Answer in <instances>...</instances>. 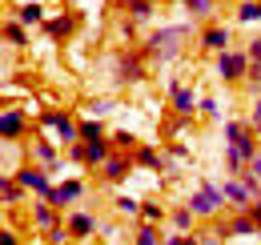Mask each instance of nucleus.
<instances>
[{"mask_svg": "<svg viewBox=\"0 0 261 245\" xmlns=\"http://www.w3.org/2000/svg\"><path fill=\"white\" fill-rule=\"evenodd\" d=\"M0 245H20V237H16L12 229H4V233H0Z\"/></svg>", "mask_w": 261, "mask_h": 245, "instance_id": "obj_40", "label": "nucleus"}, {"mask_svg": "<svg viewBox=\"0 0 261 245\" xmlns=\"http://www.w3.org/2000/svg\"><path fill=\"white\" fill-rule=\"evenodd\" d=\"M65 225L72 229V237H76V241H85V237H93V233H97V217L85 213V209H72V213H65Z\"/></svg>", "mask_w": 261, "mask_h": 245, "instance_id": "obj_13", "label": "nucleus"}, {"mask_svg": "<svg viewBox=\"0 0 261 245\" xmlns=\"http://www.w3.org/2000/svg\"><path fill=\"white\" fill-rule=\"evenodd\" d=\"M24 193H29V189L16 181V177H0V201H4V209H8V205H20Z\"/></svg>", "mask_w": 261, "mask_h": 245, "instance_id": "obj_19", "label": "nucleus"}, {"mask_svg": "<svg viewBox=\"0 0 261 245\" xmlns=\"http://www.w3.org/2000/svg\"><path fill=\"white\" fill-rule=\"evenodd\" d=\"M249 217H253V221H257V225H261V197H257V201H253V205H249Z\"/></svg>", "mask_w": 261, "mask_h": 245, "instance_id": "obj_41", "label": "nucleus"}, {"mask_svg": "<svg viewBox=\"0 0 261 245\" xmlns=\"http://www.w3.org/2000/svg\"><path fill=\"white\" fill-rule=\"evenodd\" d=\"M185 8H189V16L193 20H209L213 12H217V0H181Z\"/></svg>", "mask_w": 261, "mask_h": 245, "instance_id": "obj_26", "label": "nucleus"}, {"mask_svg": "<svg viewBox=\"0 0 261 245\" xmlns=\"http://www.w3.org/2000/svg\"><path fill=\"white\" fill-rule=\"evenodd\" d=\"M197 113H201L205 121H213V117H221V105H217V96H201V101H197Z\"/></svg>", "mask_w": 261, "mask_h": 245, "instance_id": "obj_31", "label": "nucleus"}, {"mask_svg": "<svg viewBox=\"0 0 261 245\" xmlns=\"http://www.w3.org/2000/svg\"><path fill=\"white\" fill-rule=\"evenodd\" d=\"M68 161L85 165V141H72V145H68Z\"/></svg>", "mask_w": 261, "mask_h": 245, "instance_id": "obj_34", "label": "nucleus"}, {"mask_svg": "<svg viewBox=\"0 0 261 245\" xmlns=\"http://www.w3.org/2000/svg\"><path fill=\"white\" fill-rule=\"evenodd\" d=\"M4 44H12V48H24V44H29V32H24L20 20H8V24H4Z\"/></svg>", "mask_w": 261, "mask_h": 245, "instance_id": "obj_24", "label": "nucleus"}, {"mask_svg": "<svg viewBox=\"0 0 261 245\" xmlns=\"http://www.w3.org/2000/svg\"><path fill=\"white\" fill-rule=\"evenodd\" d=\"M61 221H65V217H61V209H57V205H48V201L40 197V205L33 209V225L40 229V233H48V229H57Z\"/></svg>", "mask_w": 261, "mask_h": 245, "instance_id": "obj_17", "label": "nucleus"}, {"mask_svg": "<svg viewBox=\"0 0 261 245\" xmlns=\"http://www.w3.org/2000/svg\"><path fill=\"white\" fill-rule=\"evenodd\" d=\"M24 129H29V125H24V113H20V109H4V113H0V137H4V141H20Z\"/></svg>", "mask_w": 261, "mask_h": 245, "instance_id": "obj_14", "label": "nucleus"}, {"mask_svg": "<svg viewBox=\"0 0 261 245\" xmlns=\"http://www.w3.org/2000/svg\"><path fill=\"white\" fill-rule=\"evenodd\" d=\"M201 48H205V53H225L229 48V29L225 24H205V29H201Z\"/></svg>", "mask_w": 261, "mask_h": 245, "instance_id": "obj_15", "label": "nucleus"}, {"mask_svg": "<svg viewBox=\"0 0 261 245\" xmlns=\"http://www.w3.org/2000/svg\"><path fill=\"white\" fill-rule=\"evenodd\" d=\"M81 197H85V181H81V177H68V181H61L48 197H44V201H48V205H57V209H68V205H72V201H81Z\"/></svg>", "mask_w": 261, "mask_h": 245, "instance_id": "obj_9", "label": "nucleus"}, {"mask_svg": "<svg viewBox=\"0 0 261 245\" xmlns=\"http://www.w3.org/2000/svg\"><path fill=\"white\" fill-rule=\"evenodd\" d=\"M125 4H133V0H125Z\"/></svg>", "mask_w": 261, "mask_h": 245, "instance_id": "obj_43", "label": "nucleus"}, {"mask_svg": "<svg viewBox=\"0 0 261 245\" xmlns=\"http://www.w3.org/2000/svg\"><path fill=\"white\" fill-rule=\"evenodd\" d=\"M97 137H105V121H100V117L81 121V141H97Z\"/></svg>", "mask_w": 261, "mask_h": 245, "instance_id": "obj_29", "label": "nucleus"}, {"mask_svg": "<svg viewBox=\"0 0 261 245\" xmlns=\"http://www.w3.org/2000/svg\"><path fill=\"white\" fill-rule=\"evenodd\" d=\"M221 193H225V201H229L233 213H245V209L257 201V193L245 185V177H229V181H221Z\"/></svg>", "mask_w": 261, "mask_h": 245, "instance_id": "obj_7", "label": "nucleus"}, {"mask_svg": "<svg viewBox=\"0 0 261 245\" xmlns=\"http://www.w3.org/2000/svg\"><path fill=\"white\" fill-rule=\"evenodd\" d=\"M185 205H189V209H193V213L201 217V221H213V217L221 213V209H225L229 201H225V193H221V185H213V181H201V185L193 189V197H189Z\"/></svg>", "mask_w": 261, "mask_h": 245, "instance_id": "obj_2", "label": "nucleus"}, {"mask_svg": "<svg viewBox=\"0 0 261 245\" xmlns=\"http://www.w3.org/2000/svg\"><path fill=\"white\" fill-rule=\"evenodd\" d=\"M16 20H20V24H44V20H48V16H44V4H36V0L20 4V8H16Z\"/></svg>", "mask_w": 261, "mask_h": 245, "instance_id": "obj_21", "label": "nucleus"}, {"mask_svg": "<svg viewBox=\"0 0 261 245\" xmlns=\"http://www.w3.org/2000/svg\"><path fill=\"white\" fill-rule=\"evenodd\" d=\"M117 209L129 213V217H141V201H137V197H117Z\"/></svg>", "mask_w": 261, "mask_h": 245, "instance_id": "obj_33", "label": "nucleus"}, {"mask_svg": "<svg viewBox=\"0 0 261 245\" xmlns=\"http://www.w3.org/2000/svg\"><path fill=\"white\" fill-rule=\"evenodd\" d=\"M145 53L141 48H121L117 53V81L121 85H137V81H145Z\"/></svg>", "mask_w": 261, "mask_h": 245, "instance_id": "obj_4", "label": "nucleus"}, {"mask_svg": "<svg viewBox=\"0 0 261 245\" xmlns=\"http://www.w3.org/2000/svg\"><path fill=\"white\" fill-rule=\"evenodd\" d=\"M245 133H257V129L249 125V117H245V121H225V141H229V145H233V141H241Z\"/></svg>", "mask_w": 261, "mask_h": 245, "instance_id": "obj_28", "label": "nucleus"}, {"mask_svg": "<svg viewBox=\"0 0 261 245\" xmlns=\"http://www.w3.org/2000/svg\"><path fill=\"white\" fill-rule=\"evenodd\" d=\"M133 161L137 165H145V169H161L165 165V157L153 149V145H141V149H133Z\"/></svg>", "mask_w": 261, "mask_h": 245, "instance_id": "obj_23", "label": "nucleus"}, {"mask_svg": "<svg viewBox=\"0 0 261 245\" xmlns=\"http://www.w3.org/2000/svg\"><path fill=\"white\" fill-rule=\"evenodd\" d=\"M165 153H169V157H177V161H181V157H189V149H185V145H169Z\"/></svg>", "mask_w": 261, "mask_h": 245, "instance_id": "obj_39", "label": "nucleus"}, {"mask_svg": "<svg viewBox=\"0 0 261 245\" xmlns=\"http://www.w3.org/2000/svg\"><path fill=\"white\" fill-rule=\"evenodd\" d=\"M40 129H57V137L72 145V141H81V121H72V113L65 109H48V113H40Z\"/></svg>", "mask_w": 261, "mask_h": 245, "instance_id": "obj_5", "label": "nucleus"}, {"mask_svg": "<svg viewBox=\"0 0 261 245\" xmlns=\"http://www.w3.org/2000/svg\"><path fill=\"white\" fill-rule=\"evenodd\" d=\"M68 241H76V237H72V229H68L65 221H61L57 229H48V233H44V245H68Z\"/></svg>", "mask_w": 261, "mask_h": 245, "instance_id": "obj_30", "label": "nucleus"}, {"mask_svg": "<svg viewBox=\"0 0 261 245\" xmlns=\"http://www.w3.org/2000/svg\"><path fill=\"white\" fill-rule=\"evenodd\" d=\"M40 29H44V36H53V40H65V36L76 32V12H57V16H48Z\"/></svg>", "mask_w": 261, "mask_h": 245, "instance_id": "obj_12", "label": "nucleus"}, {"mask_svg": "<svg viewBox=\"0 0 261 245\" xmlns=\"http://www.w3.org/2000/svg\"><path fill=\"white\" fill-rule=\"evenodd\" d=\"M12 177L24 185L29 193H36V197H48V193L57 189V185H53V173H48L44 165H20V169H16Z\"/></svg>", "mask_w": 261, "mask_h": 245, "instance_id": "obj_6", "label": "nucleus"}, {"mask_svg": "<svg viewBox=\"0 0 261 245\" xmlns=\"http://www.w3.org/2000/svg\"><path fill=\"white\" fill-rule=\"evenodd\" d=\"M133 165H137V161H133V153H125V149H113V157L100 165V177H105L109 185H121L125 177H129Z\"/></svg>", "mask_w": 261, "mask_h": 245, "instance_id": "obj_8", "label": "nucleus"}, {"mask_svg": "<svg viewBox=\"0 0 261 245\" xmlns=\"http://www.w3.org/2000/svg\"><path fill=\"white\" fill-rule=\"evenodd\" d=\"M89 109H93V113H97V117H105V113H113V101H105V96H97V101H93V105H89Z\"/></svg>", "mask_w": 261, "mask_h": 245, "instance_id": "obj_36", "label": "nucleus"}, {"mask_svg": "<svg viewBox=\"0 0 261 245\" xmlns=\"http://www.w3.org/2000/svg\"><path fill=\"white\" fill-rule=\"evenodd\" d=\"M197 245H225V237H217V233H197Z\"/></svg>", "mask_w": 261, "mask_h": 245, "instance_id": "obj_37", "label": "nucleus"}, {"mask_svg": "<svg viewBox=\"0 0 261 245\" xmlns=\"http://www.w3.org/2000/svg\"><path fill=\"white\" fill-rule=\"evenodd\" d=\"M29 157H33V165H44L48 173H61V153H57L53 141H33V145H29Z\"/></svg>", "mask_w": 261, "mask_h": 245, "instance_id": "obj_11", "label": "nucleus"}, {"mask_svg": "<svg viewBox=\"0 0 261 245\" xmlns=\"http://www.w3.org/2000/svg\"><path fill=\"white\" fill-rule=\"evenodd\" d=\"M165 89H169V101H173L177 117H193V113H197V96H193V89H185L181 81H169Z\"/></svg>", "mask_w": 261, "mask_h": 245, "instance_id": "obj_10", "label": "nucleus"}, {"mask_svg": "<svg viewBox=\"0 0 261 245\" xmlns=\"http://www.w3.org/2000/svg\"><path fill=\"white\" fill-rule=\"evenodd\" d=\"M113 157V137H97V141H85V165L100 169L105 161Z\"/></svg>", "mask_w": 261, "mask_h": 245, "instance_id": "obj_16", "label": "nucleus"}, {"mask_svg": "<svg viewBox=\"0 0 261 245\" xmlns=\"http://www.w3.org/2000/svg\"><path fill=\"white\" fill-rule=\"evenodd\" d=\"M133 245H165V237H161V229H157V225H149V221H137Z\"/></svg>", "mask_w": 261, "mask_h": 245, "instance_id": "obj_20", "label": "nucleus"}, {"mask_svg": "<svg viewBox=\"0 0 261 245\" xmlns=\"http://www.w3.org/2000/svg\"><path fill=\"white\" fill-rule=\"evenodd\" d=\"M153 12H157L153 0H133V4H129V20H133V24H149Z\"/></svg>", "mask_w": 261, "mask_h": 245, "instance_id": "obj_22", "label": "nucleus"}, {"mask_svg": "<svg viewBox=\"0 0 261 245\" xmlns=\"http://www.w3.org/2000/svg\"><path fill=\"white\" fill-rule=\"evenodd\" d=\"M197 221H201V217H197L189 205H177V209H169V229H173V233H193Z\"/></svg>", "mask_w": 261, "mask_h": 245, "instance_id": "obj_18", "label": "nucleus"}, {"mask_svg": "<svg viewBox=\"0 0 261 245\" xmlns=\"http://www.w3.org/2000/svg\"><path fill=\"white\" fill-rule=\"evenodd\" d=\"M68 245H81V241H68Z\"/></svg>", "mask_w": 261, "mask_h": 245, "instance_id": "obj_42", "label": "nucleus"}, {"mask_svg": "<svg viewBox=\"0 0 261 245\" xmlns=\"http://www.w3.org/2000/svg\"><path fill=\"white\" fill-rule=\"evenodd\" d=\"M249 53H241V48H225V53H217V77L225 81V85H245V72H249Z\"/></svg>", "mask_w": 261, "mask_h": 245, "instance_id": "obj_3", "label": "nucleus"}, {"mask_svg": "<svg viewBox=\"0 0 261 245\" xmlns=\"http://www.w3.org/2000/svg\"><path fill=\"white\" fill-rule=\"evenodd\" d=\"M261 20V0H241L237 4V24H257Z\"/></svg>", "mask_w": 261, "mask_h": 245, "instance_id": "obj_25", "label": "nucleus"}, {"mask_svg": "<svg viewBox=\"0 0 261 245\" xmlns=\"http://www.w3.org/2000/svg\"><path fill=\"white\" fill-rule=\"evenodd\" d=\"M113 145H117V149H125V153H133V149H137V137L121 129V133H113Z\"/></svg>", "mask_w": 261, "mask_h": 245, "instance_id": "obj_32", "label": "nucleus"}, {"mask_svg": "<svg viewBox=\"0 0 261 245\" xmlns=\"http://www.w3.org/2000/svg\"><path fill=\"white\" fill-rule=\"evenodd\" d=\"M189 32H193V24H165V29H157V32L145 36L141 53H145L149 61H157V64H169V61L181 57V40H185Z\"/></svg>", "mask_w": 261, "mask_h": 245, "instance_id": "obj_1", "label": "nucleus"}, {"mask_svg": "<svg viewBox=\"0 0 261 245\" xmlns=\"http://www.w3.org/2000/svg\"><path fill=\"white\" fill-rule=\"evenodd\" d=\"M141 221L161 225V221H169V209H165V205H157V201H141Z\"/></svg>", "mask_w": 261, "mask_h": 245, "instance_id": "obj_27", "label": "nucleus"}, {"mask_svg": "<svg viewBox=\"0 0 261 245\" xmlns=\"http://www.w3.org/2000/svg\"><path fill=\"white\" fill-rule=\"evenodd\" d=\"M249 125L261 133V96H253V109H249Z\"/></svg>", "mask_w": 261, "mask_h": 245, "instance_id": "obj_35", "label": "nucleus"}, {"mask_svg": "<svg viewBox=\"0 0 261 245\" xmlns=\"http://www.w3.org/2000/svg\"><path fill=\"white\" fill-rule=\"evenodd\" d=\"M245 173H249V177H257V181H261V153L253 157V161H249V169H245Z\"/></svg>", "mask_w": 261, "mask_h": 245, "instance_id": "obj_38", "label": "nucleus"}]
</instances>
